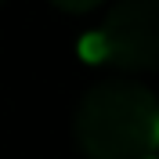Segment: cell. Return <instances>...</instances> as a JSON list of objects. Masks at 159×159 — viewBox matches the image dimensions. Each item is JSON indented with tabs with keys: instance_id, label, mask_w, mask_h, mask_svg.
I'll return each instance as SVG.
<instances>
[{
	"instance_id": "cell-2",
	"label": "cell",
	"mask_w": 159,
	"mask_h": 159,
	"mask_svg": "<svg viewBox=\"0 0 159 159\" xmlns=\"http://www.w3.org/2000/svg\"><path fill=\"white\" fill-rule=\"evenodd\" d=\"M80 54L90 65H116L127 72L159 69V0H119L101 29L80 40Z\"/></svg>"
},
{
	"instance_id": "cell-1",
	"label": "cell",
	"mask_w": 159,
	"mask_h": 159,
	"mask_svg": "<svg viewBox=\"0 0 159 159\" xmlns=\"http://www.w3.org/2000/svg\"><path fill=\"white\" fill-rule=\"evenodd\" d=\"M72 138L87 159H152L159 152V101L134 80H105L76 105Z\"/></svg>"
},
{
	"instance_id": "cell-3",
	"label": "cell",
	"mask_w": 159,
	"mask_h": 159,
	"mask_svg": "<svg viewBox=\"0 0 159 159\" xmlns=\"http://www.w3.org/2000/svg\"><path fill=\"white\" fill-rule=\"evenodd\" d=\"M58 11H69V15H83V11H94L101 0H51Z\"/></svg>"
}]
</instances>
